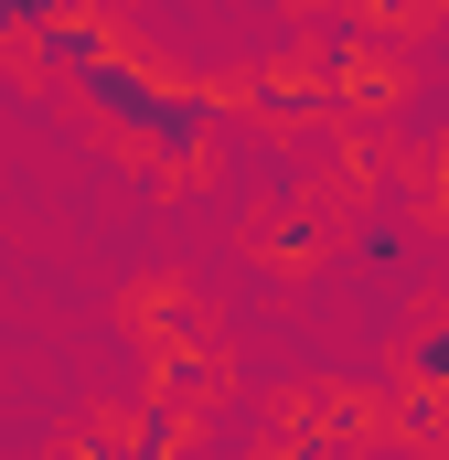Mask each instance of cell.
Returning a JSON list of instances; mask_svg holds the SVG:
<instances>
[{
	"instance_id": "cell-5",
	"label": "cell",
	"mask_w": 449,
	"mask_h": 460,
	"mask_svg": "<svg viewBox=\"0 0 449 460\" xmlns=\"http://www.w3.org/2000/svg\"><path fill=\"white\" fill-rule=\"evenodd\" d=\"M396 364H407V385H418V396H449V311L428 322V332H407Z\"/></svg>"
},
{
	"instance_id": "cell-6",
	"label": "cell",
	"mask_w": 449,
	"mask_h": 460,
	"mask_svg": "<svg viewBox=\"0 0 449 460\" xmlns=\"http://www.w3.org/2000/svg\"><path fill=\"white\" fill-rule=\"evenodd\" d=\"M257 246H268V257H321V215H311V204H289V215H268Z\"/></svg>"
},
{
	"instance_id": "cell-4",
	"label": "cell",
	"mask_w": 449,
	"mask_h": 460,
	"mask_svg": "<svg viewBox=\"0 0 449 460\" xmlns=\"http://www.w3.org/2000/svg\"><path fill=\"white\" fill-rule=\"evenodd\" d=\"M235 108H246V118H289V128H332L342 97L311 86V75H257V86H235Z\"/></svg>"
},
{
	"instance_id": "cell-3",
	"label": "cell",
	"mask_w": 449,
	"mask_h": 460,
	"mask_svg": "<svg viewBox=\"0 0 449 460\" xmlns=\"http://www.w3.org/2000/svg\"><path fill=\"white\" fill-rule=\"evenodd\" d=\"M75 97H86V108L108 118L118 139H139V128H150V97H161V75H150L139 54H108V65H97V75H86Z\"/></svg>"
},
{
	"instance_id": "cell-7",
	"label": "cell",
	"mask_w": 449,
	"mask_h": 460,
	"mask_svg": "<svg viewBox=\"0 0 449 460\" xmlns=\"http://www.w3.org/2000/svg\"><path fill=\"white\" fill-rule=\"evenodd\" d=\"M43 22H54V0H0V43H32Z\"/></svg>"
},
{
	"instance_id": "cell-1",
	"label": "cell",
	"mask_w": 449,
	"mask_h": 460,
	"mask_svg": "<svg viewBox=\"0 0 449 460\" xmlns=\"http://www.w3.org/2000/svg\"><path fill=\"white\" fill-rule=\"evenodd\" d=\"M224 128H235V97H224V86H172V75H161V97H150V128H139V150H150L161 172H193V161L215 150Z\"/></svg>"
},
{
	"instance_id": "cell-2",
	"label": "cell",
	"mask_w": 449,
	"mask_h": 460,
	"mask_svg": "<svg viewBox=\"0 0 449 460\" xmlns=\"http://www.w3.org/2000/svg\"><path fill=\"white\" fill-rule=\"evenodd\" d=\"M108 54H128V43H118V22H97V11H54V22L32 32V75H43V86H86Z\"/></svg>"
}]
</instances>
